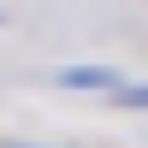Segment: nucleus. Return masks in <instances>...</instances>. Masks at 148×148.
Returning a JSON list of instances; mask_svg holds the SVG:
<instances>
[{
    "label": "nucleus",
    "instance_id": "1",
    "mask_svg": "<svg viewBox=\"0 0 148 148\" xmlns=\"http://www.w3.org/2000/svg\"><path fill=\"white\" fill-rule=\"evenodd\" d=\"M59 89H125V71L119 65H65L59 71Z\"/></svg>",
    "mask_w": 148,
    "mask_h": 148
},
{
    "label": "nucleus",
    "instance_id": "2",
    "mask_svg": "<svg viewBox=\"0 0 148 148\" xmlns=\"http://www.w3.org/2000/svg\"><path fill=\"white\" fill-rule=\"evenodd\" d=\"M119 101H125V107H148V83H136V89L125 83V89H119Z\"/></svg>",
    "mask_w": 148,
    "mask_h": 148
},
{
    "label": "nucleus",
    "instance_id": "3",
    "mask_svg": "<svg viewBox=\"0 0 148 148\" xmlns=\"http://www.w3.org/2000/svg\"><path fill=\"white\" fill-rule=\"evenodd\" d=\"M12 148H30V142H12Z\"/></svg>",
    "mask_w": 148,
    "mask_h": 148
},
{
    "label": "nucleus",
    "instance_id": "4",
    "mask_svg": "<svg viewBox=\"0 0 148 148\" xmlns=\"http://www.w3.org/2000/svg\"><path fill=\"white\" fill-rule=\"evenodd\" d=\"M0 24H6V12H0Z\"/></svg>",
    "mask_w": 148,
    "mask_h": 148
}]
</instances>
